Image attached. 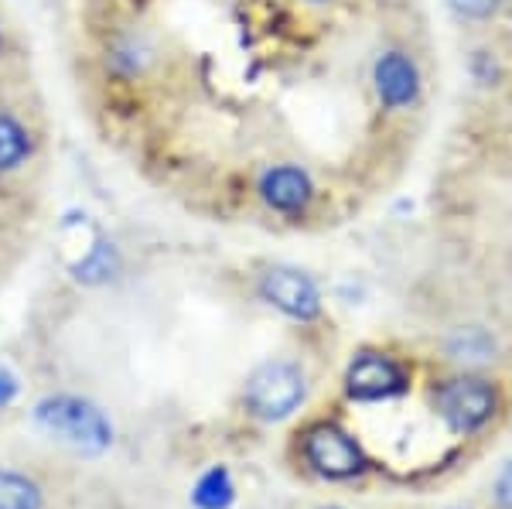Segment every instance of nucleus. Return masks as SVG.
Segmentation results:
<instances>
[{
    "instance_id": "17",
    "label": "nucleus",
    "mask_w": 512,
    "mask_h": 509,
    "mask_svg": "<svg viewBox=\"0 0 512 509\" xmlns=\"http://www.w3.org/2000/svg\"><path fill=\"white\" fill-rule=\"evenodd\" d=\"M0 55H4V28H0Z\"/></svg>"
},
{
    "instance_id": "1",
    "label": "nucleus",
    "mask_w": 512,
    "mask_h": 509,
    "mask_svg": "<svg viewBox=\"0 0 512 509\" xmlns=\"http://www.w3.org/2000/svg\"><path fill=\"white\" fill-rule=\"evenodd\" d=\"M123 492L89 458L45 441H0V509H96Z\"/></svg>"
},
{
    "instance_id": "13",
    "label": "nucleus",
    "mask_w": 512,
    "mask_h": 509,
    "mask_svg": "<svg viewBox=\"0 0 512 509\" xmlns=\"http://www.w3.org/2000/svg\"><path fill=\"white\" fill-rule=\"evenodd\" d=\"M495 503L502 509H512V462L499 472V479H495Z\"/></svg>"
},
{
    "instance_id": "5",
    "label": "nucleus",
    "mask_w": 512,
    "mask_h": 509,
    "mask_svg": "<svg viewBox=\"0 0 512 509\" xmlns=\"http://www.w3.org/2000/svg\"><path fill=\"white\" fill-rule=\"evenodd\" d=\"M434 410L451 431L475 434L495 417L499 410V390L475 373H458L434 387Z\"/></svg>"
},
{
    "instance_id": "11",
    "label": "nucleus",
    "mask_w": 512,
    "mask_h": 509,
    "mask_svg": "<svg viewBox=\"0 0 512 509\" xmlns=\"http://www.w3.org/2000/svg\"><path fill=\"white\" fill-rule=\"evenodd\" d=\"M113 270H117V250H113L110 240H99L93 250H89L86 257L72 267V274H76L79 281H86V284H96V281H106Z\"/></svg>"
},
{
    "instance_id": "15",
    "label": "nucleus",
    "mask_w": 512,
    "mask_h": 509,
    "mask_svg": "<svg viewBox=\"0 0 512 509\" xmlns=\"http://www.w3.org/2000/svg\"><path fill=\"white\" fill-rule=\"evenodd\" d=\"M301 4H308V7H328V4H338V0H301Z\"/></svg>"
},
{
    "instance_id": "3",
    "label": "nucleus",
    "mask_w": 512,
    "mask_h": 509,
    "mask_svg": "<svg viewBox=\"0 0 512 509\" xmlns=\"http://www.w3.org/2000/svg\"><path fill=\"white\" fill-rule=\"evenodd\" d=\"M253 195L270 216L284 219V223H301L318 205V182L304 164L274 161L256 171Z\"/></svg>"
},
{
    "instance_id": "9",
    "label": "nucleus",
    "mask_w": 512,
    "mask_h": 509,
    "mask_svg": "<svg viewBox=\"0 0 512 509\" xmlns=\"http://www.w3.org/2000/svg\"><path fill=\"white\" fill-rule=\"evenodd\" d=\"M38 154V137L21 113L0 106V178L18 175Z\"/></svg>"
},
{
    "instance_id": "12",
    "label": "nucleus",
    "mask_w": 512,
    "mask_h": 509,
    "mask_svg": "<svg viewBox=\"0 0 512 509\" xmlns=\"http://www.w3.org/2000/svg\"><path fill=\"white\" fill-rule=\"evenodd\" d=\"M451 7V14L458 21H468V24H489L495 18L506 14V7L512 0H444Z\"/></svg>"
},
{
    "instance_id": "14",
    "label": "nucleus",
    "mask_w": 512,
    "mask_h": 509,
    "mask_svg": "<svg viewBox=\"0 0 512 509\" xmlns=\"http://www.w3.org/2000/svg\"><path fill=\"white\" fill-rule=\"evenodd\" d=\"M96 509H137V503H134V496H130V492H123V496L110 499V503H103V506H96Z\"/></svg>"
},
{
    "instance_id": "6",
    "label": "nucleus",
    "mask_w": 512,
    "mask_h": 509,
    "mask_svg": "<svg viewBox=\"0 0 512 509\" xmlns=\"http://www.w3.org/2000/svg\"><path fill=\"white\" fill-rule=\"evenodd\" d=\"M369 82H373V96L383 113H407L424 96V72L414 55L400 45L379 48L369 69Z\"/></svg>"
},
{
    "instance_id": "10",
    "label": "nucleus",
    "mask_w": 512,
    "mask_h": 509,
    "mask_svg": "<svg viewBox=\"0 0 512 509\" xmlns=\"http://www.w3.org/2000/svg\"><path fill=\"white\" fill-rule=\"evenodd\" d=\"M448 356L465 369L482 366V363H489V359H495V339L478 325L454 328L448 339Z\"/></svg>"
},
{
    "instance_id": "16",
    "label": "nucleus",
    "mask_w": 512,
    "mask_h": 509,
    "mask_svg": "<svg viewBox=\"0 0 512 509\" xmlns=\"http://www.w3.org/2000/svg\"><path fill=\"white\" fill-rule=\"evenodd\" d=\"M311 509H349V506H338V503H318V506H311Z\"/></svg>"
},
{
    "instance_id": "8",
    "label": "nucleus",
    "mask_w": 512,
    "mask_h": 509,
    "mask_svg": "<svg viewBox=\"0 0 512 509\" xmlns=\"http://www.w3.org/2000/svg\"><path fill=\"white\" fill-rule=\"evenodd\" d=\"M407 387V369L386 349H359L352 356L349 369H345V393L352 400H362V404L400 397V393H407Z\"/></svg>"
},
{
    "instance_id": "4",
    "label": "nucleus",
    "mask_w": 512,
    "mask_h": 509,
    "mask_svg": "<svg viewBox=\"0 0 512 509\" xmlns=\"http://www.w3.org/2000/svg\"><path fill=\"white\" fill-rule=\"evenodd\" d=\"M301 462L308 472H315L318 479L328 482H345L355 479V475L366 472V451L355 441L352 431H345L342 424L335 421H315L308 424L301 434Z\"/></svg>"
},
{
    "instance_id": "7",
    "label": "nucleus",
    "mask_w": 512,
    "mask_h": 509,
    "mask_svg": "<svg viewBox=\"0 0 512 509\" xmlns=\"http://www.w3.org/2000/svg\"><path fill=\"white\" fill-rule=\"evenodd\" d=\"M256 294H260L263 305H270L280 311L291 322H318L321 318V291L315 284V277L304 274L297 267L274 264L256 277Z\"/></svg>"
},
{
    "instance_id": "2",
    "label": "nucleus",
    "mask_w": 512,
    "mask_h": 509,
    "mask_svg": "<svg viewBox=\"0 0 512 509\" xmlns=\"http://www.w3.org/2000/svg\"><path fill=\"white\" fill-rule=\"evenodd\" d=\"M311 397V373L294 356H267L250 369L239 390V407L256 424H284Z\"/></svg>"
}]
</instances>
